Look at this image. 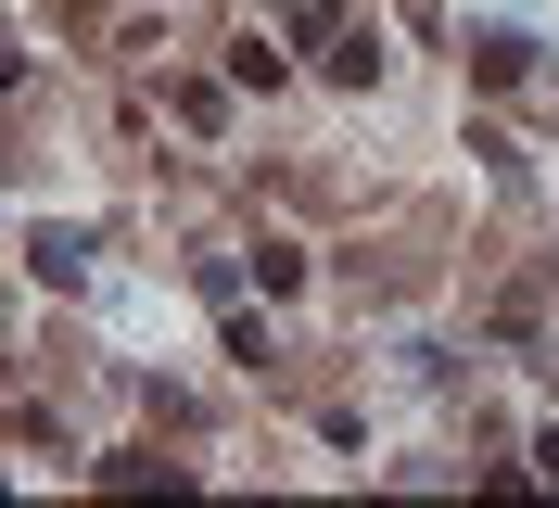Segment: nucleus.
Listing matches in <instances>:
<instances>
[{"mask_svg":"<svg viewBox=\"0 0 559 508\" xmlns=\"http://www.w3.org/2000/svg\"><path fill=\"white\" fill-rule=\"evenodd\" d=\"M471 76H484V90H522V76H534V38H509V26L471 38Z\"/></svg>","mask_w":559,"mask_h":508,"instance_id":"obj_1","label":"nucleus"},{"mask_svg":"<svg viewBox=\"0 0 559 508\" xmlns=\"http://www.w3.org/2000/svg\"><path fill=\"white\" fill-rule=\"evenodd\" d=\"M103 483H115V496H153V483H191V471L153 458V445H128V458H103Z\"/></svg>","mask_w":559,"mask_h":508,"instance_id":"obj_2","label":"nucleus"},{"mask_svg":"<svg viewBox=\"0 0 559 508\" xmlns=\"http://www.w3.org/2000/svg\"><path fill=\"white\" fill-rule=\"evenodd\" d=\"M534 471H547V483H559V433H534Z\"/></svg>","mask_w":559,"mask_h":508,"instance_id":"obj_3","label":"nucleus"}]
</instances>
